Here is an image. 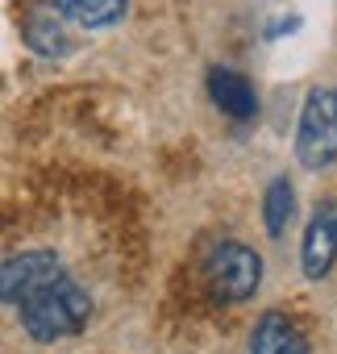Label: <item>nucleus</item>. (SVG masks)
Listing matches in <instances>:
<instances>
[{"label": "nucleus", "instance_id": "obj_1", "mask_svg": "<svg viewBox=\"0 0 337 354\" xmlns=\"http://www.w3.org/2000/svg\"><path fill=\"white\" fill-rule=\"evenodd\" d=\"M21 329L34 337V342H63V337H75L88 329L92 321V296L63 271L55 275L50 283H42L38 292H30L21 304Z\"/></svg>", "mask_w": 337, "mask_h": 354}, {"label": "nucleus", "instance_id": "obj_7", "mask_svg": "<svg viewBox=\"0 0 337 354\" xmlns=\"http://www.w3.org/2000/svg\"><path fill=\"white\" fill-rule=\"evenodd\" d=\"M250 354H308L304 333L296 329V321H287L283 313H262L254 333H250Z\"/></svg>", "mask_w": 337, "mask_h": 354}, {"label": "nucleus", "instance_id": "obj_8", "mask_svg": "<svg viewBox=\"0 0 337 354\" xmlns=\"http://www.w3.org/2000/svg\"><path fill=\"white\" fill-rule=\"evenodd\" d=\"M21 38L42 59H63V55L75 50V42L67 34V17H59V13H30L26 26H21Z\"/></svg>", "mask_w": 337, "mask_h": 354}, {"label": "nucleus", "instance_id": "obj_9", "mask_svg": "<svg viewBox=\"0 0 337 354\" xmlns=\"http://www.w3.org/2000/svg\"><path fill=\"white\" fill-rule=\"evenodd\" d=\"M50 9L84 30H108L129 13V0H50Z\"/></svg>", "mask_w": 337, "mask_h": 354}, {"label": "nucleus", "instance_id": "obj_10", "mask_svg": "<svg viewBox=\"0 0 337 354\" xmlns=\"http://www.w3.org/2000/svg\"><path fill=\"white\" fill-rule=\"evenodd\" d=\"M291 213H296V188H291L287 175H275V180L267 184V192H262V225H267V234L283 238Z\"/></svg>", "mask_w": 337, "mask_h": 354}, {"label": "nucleus", "instance_id": "obj_5", "mask_svg": "<svg viewBox=\"0 0 337 354\" xmlns=\"http://www.w3.org/2000/svg\"><path fill=\"white\" fill-rule=\"evenodd\" d=\"M55 275H63V259L55 250H21V254L5 259V271H0V296H5V304L17 308L30 292H38Z\"/></svg>", "mask_w": 337, "mask_h": 354}, {"label": "nucleus", "instance_id": "obj_4", "mask_svg": "<svg viewBox=\"0 0 337 354\" xmlns=\"http://www.w3.org/2000/svg\"><path fill=\"white\" fill-rule=\"evenodd\" d=\"M337 263V196L320 201L304 225V242H300V271L308 283H320Z\"/></svg>", "mask_w": 337, "mask_h": 354}, {"label": "nucleus", "instance_id": "obj_6", "mask_svg": "<svg viewBox=\"0 0 337 354\" xmlns=\"http://www.w3.org/2000/svg\"><path fill=\"white\" fill-rule=\"evenodd\" d=\"M204 88H209V100L229 121H254L258 117V92H254V84L242 71H233V67H209Z\"/></svg>", "mask_w": 337, "mask_h": 354}, {"label": "nucleus", "instance_id": "obj_2", "mask_svg": "<svg viewBox=\"0 0 337 354\" xmlns=\"http://www.w3.org/2000/svg\"><path fill=\"white\" fill-rule=\"evenodd\" d=\"M296 162L304 171H329L337 162V92L308 88L296 121Z\"/></svg>", "mask_w": 337, "mask_h": 354}, {"label": "nucleus", "instance_id": "obj_3", "mask_svg": "<svg viewBox=\"0 0 337 354\" xmlns=\"http://www.w3.org/2000/svg\"><path fill=\"white\" fill-rule=\"evenodd\" d=\"M204 283L225 304L250 300L258 292V283H262V259H258V250H250L238 238L213 242L209 254H204Z\"/></svg>", "mask_w": 337, "mask_h": 354}]
</instances>
